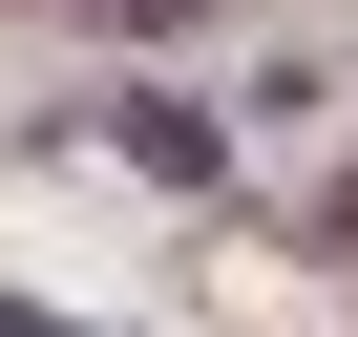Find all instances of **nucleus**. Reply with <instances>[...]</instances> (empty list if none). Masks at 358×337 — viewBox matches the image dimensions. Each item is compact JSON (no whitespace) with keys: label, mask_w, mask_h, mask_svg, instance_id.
I'll use <instances>...</instances> for the list:
<instances>
[{"label":"nucleus","mask_w":358,"mask_h":337,"mask_svg":"<svg viewBox=\"0 0 358 337\" xmlns=\"http://www.w3.org/2000/svg\"><path fill=\"white\" fill-rule=\"evenodd\" d=\"M127 22H169V0H127Z\"/></svg>","instance_id":"1"}]
</instances>
